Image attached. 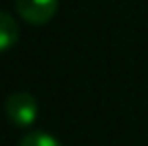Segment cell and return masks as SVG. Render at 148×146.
<instances>
[{
  "label": "cell",
  "instance_id": "obj_1",
  "mask_svg": "<svg viewBox=\"0 0 148 146\" xmlns=\"http://www.w3.org/2000/svg\"><path fill=\"white\" fill-rule=\"evenodd\" d=\"M6 116L16 126H30L38 116L36 98L28 92H14L6 100Z\"/></svg>",
  "mask_w": 148,
  "mask_h": 146
},
{
  "label": "cell",
  "instance_id": "obj_2",
  "mask_svg": "<svg viewBox=\"0 0 148 146\" xmlns=\"http://www.w3.org/2000/svg\"><path fill=\"white\" fill-rule=\"evenodd\" d=\"M16 12L28 24H46L58 10V0H14Z\"/></svg>",
  "mask_w": 148,
  "mask_h": 146
},
{
  "label": "cell",
  "instance_id": "obj_3",
  "mask_svg": "<svg viewBox=\"0 0 148 146\" xmlns=\"http://www.w3.org/2000/svg\"><path fill=\"white\" fill-rule=\"evenodd\" d=\"M18 36H20V30L16 20L6 12H0V52L12 48L18 42Z\"/></svg>",
  "mask_w": 148,
  "mask_h": 146
},
{
  "label": "cell",
  "instance_id": "obj_4",
  "mask_svg": "<svg viewBox=\"0 0 148 146\" xmlns=\"http://www.w3.org/2000/svg\"><path fill=\"white\" fill-rule=\"evenodd\" d=\"M18 146H62L52 134L48 132H42V130H34V132H28L20 138Z\"/></svg>",
  "mask_w": 148,
  "mask_h": 146
}]
</instances>
